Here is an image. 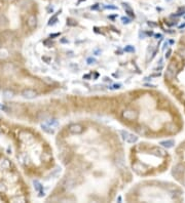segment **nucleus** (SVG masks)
Instances as JSON below:
<instances>
[{
	"instance_id": "obj_18",
	"label": "nucleus",
	"mask_w": 185,
	"mask_h": 203,
	"mask_svg": "<svg viewBox=\"0 0 185 203\" xmlns=\"http://www.w3.org/2000/svg\"><path fill=\"white\" fill-rule=\"evenodd\" d=\"M8 24V21H7L6 17L4 15H0V27H4Z\"/></svg>"
},
{
	"instance_id": "obj_10",
	"label": "nucleus",
	"mask_w": 185,
	"mask_h": 203,
	"mask_svg": "<svg viewBox=\"0 0 185 203\" xmlns=\"http://www.w3.org/2000/svg\"><path fill=\"white\" fill-rule=\"evenodd\" d=\"M27 25L30 29H34V28H36V26H37V18H36V15H31L29 18H28Z\"/></svg>"
},
{
	"instance_id": "obj_24",
	"label": "nucleus",
	"mask_w": 185,
	"mask_h": 203,
	"mask_svg": "<svg viewBox=\"0 0 185 203\" xmlns=\"http://www.w3.org/2000/svg\"><path fill=\"white\" fill-rule=\"evenodd\" d=\"M57 22H58V18H57V15H54V17L52 18L51 20H49V25H54V24H56Z\"/></svg>"
},
{
	"instance_id": "obj_2",
	"label": "nucleus",
	"mask_w": 185,
	"mask_h": 203,
	"mask_svg": "<svg viewBox=\"0 0 185 203\" xmlns=\"http://www.w3.org/2000/svg\"><path fill=\"white\" fill-rule=\"evenodd\" d=\"M133 169L139 174H145L148 171V167L142 162H135L133 164Z\"/></svg>"
},
{
	"instance_id": "obj_19",
	"label": "nucleus",
	"mask_w": 185,
	"mask_h": 203,
	"mask_svg": "<svg viewBox=\"0 0 185 203\" xmlns=\"http://www.w3.org/2000/svg\"><path fill=\"white\" fill-rule=\"evenodd\" d=\"M11 202H26L25 197L23 196H15L11 199Z\"/></svg>"
},
{
	"instance_id": "obj_33",
	"label": "nucleus",
	"mask_w": 185,
	"mask_h": 203,
	"mask_svg": "<svg viewBox=\"0 0 185 203\" xmlns=\"http://www.w3.org/2000/svg\"><path fill=\"white\" fill-rule=\"evenodd\" d=\"M171 53H172V51H171V49H169V50H168V53H166V58H167V59H168V58H170Z\"/></svg>"
},
{
	"instance_id": "obj_30",
	"label": "nucleus",
	"mask_w": 185,
	"mask_h": 203,
	"mask_svg": "<svg viewBox=\"0 0 185 203\" xmlns=\"http://www.w3.org/2000/svg\"><path fill=\"white\" fill-rule=\"evenodd\" d=\"M44 44H45L47 47H49V46H52V44H53V42L51 41V40H45L44 41Z\"/></svg>"
},
{
	"instance_id": "obj_20",
	"label": "nucleus",
	"mask_w": 185,
	"mask_h": 203,
	"mask_svg": "<svg viewBox=\"0 0 185 203\" xmlns=\"http://www.w3.org/2000/svg\"><path fill=\"white\" fill-rule=\"evenodd\" d=\"M122 5H124V9H126V13H128L129 15H131V17H135L134 11H132V8H131L130 6H129V4H126V3H122Z\"/></svg>"
},
{
	"instance_id": "obj_23",
	"label": "nucleus",
	"mask_w": 185,
	"mask_h": 203,
	"mask_svg": "<svg viewBox=\"0 0 185 203\" xmlns=\"http://www.w3.org/2000/svg\"><path fill=\"white\" fill-rule=\"evenodd\" d=\"M61 172V167H56L55 169L52 171V176H58Z\"/></svg>"
},
{
	"instance_id": "obj_12",
	"label": "nucleus",
	"mask_w": 185,
	"mask_h": 203,
	"mask_svg": "<svg viewBox=\"0 0 185 203\" xmlns=\"http://www.w3.org/2000/svg\"><path fill=\"white\" fill-rule=\"evenodd\" d=\"M116 164H117V166H119V167H124V155H122V154H118V155H116Z\"/></svg>"
},
{
	"instance_id": "obj_26",
	"label": "nucleus",
	"mask_w": 185,
	"mask_h": 203,
	"mask_svg": "<svg viewBox=\"0 0 185 203\" xmlns=\"http://www.w3.org/2000/svg\"><path fill=\"white\" fill-rule=\"evenodd\" d=\"M6 192V187H5L4 184L0 183V193H5Z\"/></svg>"
},
{
	"instance_id": "obj_13",
	"label": "nucleus",
	"mask_w": 185,
	"mask_h": 203,
	"mask_svg": "<svg viewBox=\"0 0 185 203\" xmlns=\"http://www.w3.org/2000/svg\"><path fill=\"white\" fill-rule=\"evenodd\" d=\"M33 185H34V188H35V190L36 191H38V192L40 193L39 194V196L41 197L42 195H44V193L42 194V186H41V184H40L38 181H34L33 182Z\"/></svg>"
},
{
	"instance_id": "obj_27",
	"label": "nucleus",
	"mask_w": 185,
	"mask_h": 203,
	"mask_svg": "<svg viewBox=\"0 0 185 203\" xmlns=\"http://www.w3.org/2000/svg\"><path fill=\"white\" fill-rule=\"evenodd\" d=\"M179 55H180V57L182 58L183 60H185V48H181V49L179 50Z\"/></svg>"
},
{
	"instance_id": "obj_8",
	"label": "nucleus",
	"mask_w": 185,
	"mask_h": 203,
	"mask_svg": "<svg viewBox=\"0 0 185 203\" xmlns=\"http://www.w3.org/2000/svg\"><path fill=\"white\" fill-rule=\"evenodd\" d=\"M83 126L81 124H78V123H75V124H71L69 126V131L73 134H80L82 131H83Z\"/></svg>"
},
{
	"instance_id": "obj_35",
	"label": "nucleus",
	"mask_w": 185,
	"mask_h": 203,
	"mask_svg": "<svg viewBox=\"0 0 185 203\" xmlns=\"http://www.w3.org/2000/svg\"><path fill=\"white\" fill-rule=\"evenodd\" d=\"M60 34L59 33H57V34H53V35H51V38H53V37H57V36H59Z\"/></svg>"
},
{
	"instance_id": "obj_28",
	"label": "nucleus",
	"mask_w": 185,
	"mask_h": 203,
	"mask_svg": "<svg viewBox=\"0 0 185 203\" xmlns=\"http://www.w3.org/2000/svg\"><path fill=\"white\" fill-rule=\"evenodd\" d=\"M67 25H69V26H75L76 25V22L74 21V20L68 19L67 20Z\"/></svg>"
},
{
	"instance_id": "obj_5",
	"label": "nucleus",
	"mask_w": 185,
	"mask_h": 203,
	"mask_svg": "<svg viewBox=\"0 0 185 203\" xmlns=\"http://www.w3.org/2000/svg\"><path fill=\"white\" fill-rule=\"evenodd\" d=\"M75 187V181L71 176H67L63 182V188L66 191H70Z\"/></svg>"
},
{
	"instance_id": "obj_22",
	"label": "nucleus",
	"mask_w": 185,
	"mask_h": 203,
	"mask_svg": "<svg viewBox=\"0 0 185 203\" xmlns=\"http://www.w3.org/2000/svg\"><path fill=\"white\" fill-rule=\"evenodd\" d=\"M124 51L126 53H135V47L133 45H126L124 47Z\"/></svg>"
},
{
	"instance_id": "obj_34",
	"label": "nucleus",
	"mask_w": 185,
	"mask_h": 203,
	"mask_svg": "<svg viewBox=\"0 0 185 203\" xmlns=\"http://www.w3.org/2000/svg\"><path fill=\"white\" fill-rule=\"evenodd\" d=\"M120 87V84H115V85L112 86V88H114V89H117V88Z\"/></svg>"
},
{
	"instance_id": "obj_38",
	"label": "nucleus",
	"mask_w": 185,
	"mask_h": 203,
	"mask_svg": "<svg viewBox=\"0 0 185 203\" xmlns=\"http://www.w3.org/2000/svg\"><path fill=\"white\" fill-rule=\"evenodd\" d=\"M0 48H1V41H0Z\"/></svg>"
},
{
	"instance_id": "obj_16",
	"label": "nucleus",
	"mask_w": 185,
	"mask_h": 203,
	"mask_svg": "<svg viewBox=\"0 0 185 203\" xmlns=\"http://www.w3.org/2000/svg\"><path fill=\"white\" fill-rule=\"evenodd\" d=\"M160 145H162V147H165V148L170 149V148H172V147L174 146L175 143H174V140H164V142H160Z\"/></svg>"
},
{
	"instance_id": "obj_21",
	"label": "nucleus",
	"mask_w": 185,
	"mask_h": 203,
	"mask_svg": "<svg viewBox=\"0 0 185 203\" xmlns=\"http://www.w3.org/2000/svg\"><path fill=\"white\" fill-rule=\"evenodd\" d=\"M41 127H42V129L44 130V131H46L47 133H54V129H52L51 128V126L49 125V124H42L41 125Z\"/></svg>"
},
{
	"instance_id": "obj_7",
	"label": "nucleus",
	"mask_w": 185,
	"mask_h": 203,
	"mask_svg": "<svg viewBox=\"0 0 185 203\" xmlns=\"http://www.w3.org/2000/svg\"><path fill=\"white\" fill-rule=\"evenodd\" d=\"M22 96H23L24 98H27V100H32V98H36L37 96V92L34 89H31V88H27V89H24L22 91Z\"/></svg>"
},
{
	"instance_id": "obj_6",
	"label": "nucleus",
	"mask_w": 185,
	"mask_h": 203,
	"mask_svg": "<svg viewBox=\"0 0 185 203\" xmlns=\"http://www.w3.org/2000/svg\"><path fill=\"white\" fill-rule=\"evenodd\" d=\"M122 116H124V118H126V120L132 121V120H135L138 118L139 114H138V112L135 111V110H126V111H124V113H122Z\"/></svg>"
},
{
	"instance_id": "obj_15",
	"label": "nucleus",
	"mask_w": 185,
	"mask_h": 203,
	"mask_svg": "<svg viewBox=\"0 0 185 203\" xmlns=\"http://www.w3.org/2000/svg\"><path fill=\"white\" fill-rule=\"evenodd\" d=\"M13 96H15V92L11 89H5L4 91H3V96H4V98H6V100H11Z\"/></svg>"
},
{
	"instance_id": "obj_3",
	"label": "nucleus",
	"mask_w": 185,
	"mask_h": 203,
	"mask_svg": "<svg viewBox=\"0 0 185 203\" xmlns=\"http://www.w3.org/2000/svg\"><path fill=\"white\" fill-rule=\"evenodd\" d=\"M185 171V166L183 164H177L174 168H173V171H172V174L175 178L179 180V178L182 176V174L184 173Z\"/></svg>"
},
{
	"instance_id": "obj_9",
	"label": "nucleus",
	"mask_w": 185,
	"mask_h": 203,
	"mask_svg": "<svg viewBox=\"0 0 185 203\" xmlns=\"http://www.w3.org/2000/svg\"><path fill=\"white\" fill-rule=\"evenodd\" d=\"M150 153L152 155H155V156H158V157H165L167 155L166 151L162 150V148H158V147H153V148L150 150Z\"/></svg>"
},
{
	"instance_id": "obj_39",
	"label": "nucleus",
	"mask_w": 185,
	"mask_h": 203,
	"mask_svg": "<svg viewBox=\"0 0 185 203\" xmlns=\"http://www.w3.org/2000/svg\"><path fill=\"white\" fill-rule=\"evenodd\" d=\"M8 1H9V0H8Z\"/></svg>"
},
{
	"instance_id": "obj_14",
	"label": "nucleus",
	"mask_w": 185,
	"mask_h": 203,
	"mask_svg": "<svg viewBox=\"0 0 185 203\" xmlns=\"http://www.w3.org/2000/svg\"><path fill=\"white\" fill-rule=\"evenodd\" d=\"M0 167H2L3 169H8L11 167V161L7 159H3L0 161Z\"/></svg>"
},
{
	"instance_id": "obj_37",
	"label": "nucleus",
	"mask_w": 185,
	"mask_h": 203,
	"mask_svg": "<svg viewBox=\"0 0 185 203\" xmlns=\"http://www.w3.org/2000/svg\"><path fill=\"white\" fill-rule=\"evenodd\" d=\"M166 1H168V2H169V1H172V0H166Z\"/></svg>"
},
{
	"instance_id": "obj_31",
	"label": "nucleus",
	"mask_w": 185,
	"mask_h": 203,
	"mask_svg": "<svg viewBox=\"0 0 185 203\" xmlns=\"http://www.w3.org/2000/svg\"><path fill=\"white\" fill-rule=\"evenodd\" d=\"M96 63V60L95 59H92V58H90V59H88V64H95Z\"/></svg>"
},
{
	"instance_id": "obj_29",
	"label": "nucleus",
	"mask_w": 185,
	"mask_h": 203,
	"mask_svg": "<svg viewBox=\"0 0 185 203\" xmlns=\"http://www.w3.org/2000/svg\"><path fill=\"white\" fill-rule=\"evenodd\" d=\"M121 21H122V23L124 24H129V23H131V20L130 19H128V18H121Z\"/></svg>"
},
{
	"instance_id": "obj_36",
	"label": "nucleus",
	"mask_w": 185,
	"mask_h": 203,
	"mask_svg": "<svg viewBox=\"0 0 185 203\" xmlns=\"http://www.w3.org/2000/svg\"><path fill=\"white\" fill-rule=\"evenodd\" d=\"M61 42H62V43H68V40H66V39H62V40H61Z\"/></svg>"
},
{
	"instance_id": "obj_4",
	"label": "nucleus",
	"mask_w": 185,
	"mask_h": 203,
	"mask_svg": "<svg viewBox=\"0 0 185 203\" xmlns=\"http://www.w3.org/2000/svg\"><path fill=\"white\" fill-rule=\"evenodd\" d=\"M120 133H121V136H122V138H124V140H126V143H136L137 140H138V136H134V134L131 133V132H129V131L121 130Z\"/></svg>"
},
{
	"instance_id": "obj_17",
	"label": "nucleus",
	"mask_w": 185,
	"mask_h": 203,
	"mask_svg": "<svg viewBox=\"0 0 185 203\" xmlns=\"http://www.w3.org/2000/svg\"><path fill=\"white\" fill-rule=\"evenodd\" d=\"M8 57V51L5 48H0V60H4Z\"/></svg>"
},
{
	"instance_id": "obj_25",
	"label": "nucleus",
	"mask_w": 185,
	"mask_h": 203,
	"mask_svg": "<svg viewBox=\"0 0 185 203\" xmlns=\"http://www.w3.org/2000/svg\"><path fill=\"white\" fill-rule=\"evenodd\" d=\"M47 124H49V126H52V127H53V126H57L58 125V121H57V120H55V119L49 120V121H47Z\"/></svg>"
},
{
	"instance_id": "obj_11",
	"label": "nucleus",
	"mask_w": 185,
	"mask_h": 203,
	"mask_svg": "<svg viewBox=\"0 0 185 203\" xmlns=\"http://www.w3.org/2000/svg\"><path fill=\"white\" fill-rule=\"evenodd\" d=\"M1 36L4 38L5 40H9L13 38V31H9V30H4V31L1 33Z\"/></svg>"
},
{
	"instance_id": "obj_32",
	"label": "nucleus",
	"mask_w": 185,
	"mask_h": 203,
	"mask_svg": "<svg viewBox=\"0 0 185 203\" xmlns=\"http://www.w3.org/2000/svg\"><path fill=\"white\" fill-rule=\"evenodd\" d=\"M148 26H149V27H156V26H157V24L156 23H153V22H148Z\"/></svg>"
},
{
	"instance_id": "obj_1",
	"label": "nucleus",
	"mask_w": 185,
	"mask_h": 203,
	"mask_svg": "<svg viewBox=\"0 0 185 203\" xmlns=\"http://www.w3.org/2000/svg\"><path fill=\"white\" fill-rule=\"evenodd\" d=\"M177 73V65L175 62H172L170 65L168 66V69L166 71V78L168 80H172L175 77Z\"/></svg>"
}]
</instances>
